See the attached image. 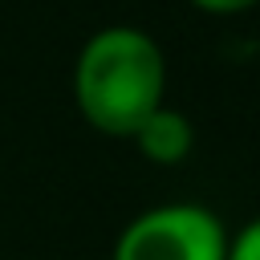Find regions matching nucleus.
I'll list each match as a JSON object with an SVG mask.
<instances>
[{"mask_svg": "<svg viewBox=\"0 0 260 260\" xmlns=\"http://www.w3.org/2000/svg\"><path fill=\"white\" fill-rule=\"evenodd\" d=\"M191 4L207 16H240V12H252L260 0H191Z\"/></svg>", "mask_w": 260, "mask_h": 260, "instance_id": "39448f33", "label": "nucleus"}, {"mask_svg": "<svg viewBox=\"0 0 260 260\" xmlns=\"http://www.w3.org/2000/svg\"><path fill=\"white\" fill-rule=\"evenodd\" d=\"M73 98L81 118L106 138H130L134 126L167 102V53L134 24L89 32L73 61Z\"/></svg>", "mask_w": 260, "mask_h": 260, "instance_id": "f257e3e1", "label": "nucleus"}, {"mask_svg": "<svg viewBox=\"0 0 260 260\" xmlns=\"http://www.w3.org/2000/svg\"><path fill=\"white\" fill-rule=\"evenodd\" d=\"M228 260H260V215L228 236Z\"/></svg>", "mask_w": 260, "mask_h": 260, "instance_id": "20e7f679", "label": "nucleus"}, {"mask_svg": "<svg viewBox=\"0 0 260 260\" xmlns=\"http://www.w3.org/2000/svg\"><path fill=\"white\" fill-rule=\"evenodd\" d=\"M228 236L203 203H158L118 232L110 260H228Z\"/></svg>", "mask_w": 260, "mask_h": 260, "instance_id": "f03ea898", "label": "nucleus"}, {"mask_svg": "<svg viewBox=\"0 0 260 260\" xmlns=\"http://www.w3.org/2000/svg\"><path fill=\"white\" fill-rule=\"evenodd\" d=\"M130 142H134V150H138L146 162H154V167H179V162H187L191 150H195V122H191L183 110H175V106L162 102V106H154V110L134 126Z\"/></svg>", "mask_w": 260, "mask_h": 260, "instance_id": "7ed1b4c3", "label": "nucleus"}]
</instances>
